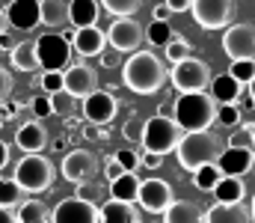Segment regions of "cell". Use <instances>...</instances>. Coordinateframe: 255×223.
Returning a JSON list of instances; mask_svg holds the SVG:
<instances>
[{"instance_id": "cell-9", "label": "cell", "mask_w": 255, "mask_h": 223, "mask_svg": "<svg viewBox=\"0 0 255 223\" xmlns=\"http://www.w3.org/2000/svg\"><path fill=\"white\" fill-rule=\"evenodd\" d=\"M190 12L202 30H223L235 15V0H193Z\"/></svg>"}, {"instance_id": "cell-40", "label": "cell", "mask_w": 255, "mask_h": 223, "mask_svg": "<svg viewBox=\"0 0 255 223\" xmlns=\"http://www.w3.org/2000/svg\"><path fill=\"white\" fill-rule=\"evenodd\" d=\"M116 161L122 164L125 173H136V170H139V155H136L133 149H119V152H116Z\"/></svg>"}, {"instance_id": "cell-1", "label": "cell", "mask_w": 255, "mask_h": 223, "mask_svg": "<svg viewBox=\"0 0 255 223\" xmlns=\"http://www.w3.org/2000/svg\"><path fill=\"white\" fill-rule=\"evenodd\" d=\"M169 80V72L151 51H133L122 63V83L136 95H154Z\"/></svg>"}, {"instance_id": "cell-21", "label": "cell", "mask_w": 255, "mask_h": 223, "mask_svg": "<svg viewBox=\"0 0 255 223\" xmlns=\"http://www.w3.org/2000/svg\"><path fill=\"white\" fill-rule=\"evenodd\" d=\"M98 223H139V209L133 203L107 200L98 209Z\"/></svg>"}, {"instance_id": "cell-10", "label": "cell", "mask_w": 255, "mask_h": 223, "mask_svg": "<svg viewBox=\"0 0 255 223\" xmlns=\"http://www.w3.org/2000/svg\"><path fill=\"white\" fill-rule=\"evenodd\" d=\"M142 39H145V30H142V24H139L133 15H128V18H116V21L110 24V30H107V42H110V48H116V51H122V54H133V51H139Z\"/></svg>"}, {"instance_id": "cell-34", "label": "cell", "mask_w": 255, "mask_h": 223, "mask_svg": "<svg viewBox=\"0 0 255 223\" xmlns=\"http://www.w3.org/2000/svg\"><path fill=\"white\" fill-rule=\"evenodd\" d=\"M101 6H104V12H110L113 18H128V15H133V12L142 6V0H101Z\"/></svg>"}, {"instance_id": "cell-49", "label": "cell", "mask_w": 255, "mask_h": 223, "mask_svg": "<svg viewBox=\"0 0 255 223\" xmlns=\"http://www.w3.org/2000/svg\"><path fill=\"white\" fill-rule=\"evenodd\" d=\"M163 3H166V6H169V12L175 15V12H187L193 0H163Z\"/></svg>"}, {"instance_id": "cell-52", "label": "cell", "mask_w": 255, "mask_h": 223, "mask_svg": "<svg viewBox=\"0 0 255 223\" xmlns=\"http://www.w3.org/2000/svg\"><path fill=\"white\" fill-rule=\"evenodd\" d=\"M6 164H9V146H6V143L0 140V170H3Z\"/></svg>"}, {"instance_id": "cell-57", "label": "cell", "mask_w": 255, "mask_h": 223, "mask_svg": "<svg viewBox=\"0 0 255 223\" xmlns=\"http://www.w3.org/2000/svg\"><path fill=\"white\" fill-rule=\"evenodd\" d=\"M0 128H3V119H0Z\"/></svg>"}, {"instance_id": "cell-54", "label": "cell", "mask_w": 255, "mask_h": 223, "mask_svg": "<svg viewBox=\"0 0 255 223\" xmlns=\"http://www.w3.org/2000/svg\"><path fill=\"white\" fill-rule=\"evenodd\" d=\"M9 27V18H6V9H0V33H6Z\"/></svg>"}, {"instance_id": "cell-26", "label": "cell", "mask_w": 255, "mask_h": 223, "mask_svg": "<svg viewBox=\"0 0 255 223\" xmlns=\"http://www.w3.org/2000/svg\"><path fill=\"white\" fill-rule=\"evenodd\" d=\"M163 223H202V212L190 200H172V206L163 212Z\"/></svg>"}, {"instance_id": "cell-13", "label": "cell", "mask_w": 255, "mask_h": 223, "mask_svg": "<svg viewBox=\"0 0 255 223\" xmlns=\"http://www.w3.org/2000/svg\"><path fill=\"white\" fill-rule=\"evenodd\" d=\"M116 110H119V104L110 89H95L92 95L83 98V119L89 125H110L116 119Z\"/></svg>"}, {"instance_id": "cell-31", "label": "cell", "mask_w": 255, "mask_h": 223, "mask_svg": "<svg viewBox=\"0 0 255 223\" xmlns=\"http://www.w3.org/2000/svg\"><path fill=\"white\" fill-rule=\"evenodd\" d=\"M172 36H175V33H172V24H169V21H151L148 30H145V39H148L151 48H166Z\"/></svg>"}, {"instance_id": "cell-12", "label": "cell", "mask_w": 255, "mask_h": 223, "mask_svg": "<svg viewBox=\"0 0 255 223\" xmlns=\"http://www.w3.org/2000/svg\"><path fill=\"white\" fill-rule=\"evenodd\" d=\"M172 200L175 197H172L169 182H163V179H145V182H139V191H136L139 209H145L151 215H163L172 206Z\"/></svg>"}, {"instance_id": "cell-46", "label": "cell", "mask_w": 255, "mask_h": 223, "mask_svg": "<svg viewBox=\"0 0 255 223\" xmlns=\"http://www.w3.org/2000/svg\"><path fill=\"white\" fill-rule=\"evenodd\" d=\"M139 167H145V170H157V167H163V155H157V152H145V155H139Z\"/></svg>"}, {"instance_id": "cell-4", "label": "cell", "mask_w": 255, "mask_h": 223, "mask_svg": "<svg viewBox=\"0 0 255 223\" xmlns=\"http://www.w3.org/2000/svg\"><path fill=\"white\" fill-rule=\"evenodd\" d=\"M54 176H57V167L51 158H45L42 152L36 155H24L18 164H15V182L21 185L24 194H42L54 185Z\"/></svg>"}, {"instance_id": "cell-23", "label": "cell", "mask_w": 255, "mask_h": 223, "mask_svg": "<svg viewBox=\"0 0 255 223\" xmlns=\"http://www.w3.org/2000/svg\"><path fill=\"white\" fill-rule=\"evenodd\" d=\"M101 15L98 0H68V24L77 27H92Z\"/></svg>"}, {"instance_id": "cell-35", "label": "cell", "mask_w": 255, "mask_h": 223, "mask_svg": "<svg viewBox=\"0 0 255 223\" xmlns=\"http://www.w3.org/2000/svg\"><path fill=\"white\" fill-rule=\"evenodd\" d=\"M187 57H190V42H187L184 36H172L169 45H166V60L175 66V63H181V60H187Z\"/></svg>"}, {"instance_id": "cell-6", "label": "cell", "mask_w": 255, "mask_h": 223, "mask_svg": "<svg viewBox=\"0 0 255 223\" xmlns=\"http://www.w3.org/2000/svg\"><path fill=\"white\" fill-rule=\"evenodd\" d=\"M36 57L42 72H63L71 60V42L63 33H45L36 39Z\"/></svg>"}, {"instance_id": "cell-39", "label": "cell", "mask_w": 255, "mask_h": 223, "mask_svg": "<svg viewBox=\"0 0 255 223\" xmlns=\"http://www.w3.org/2000/svg\"><path fill=\"white\" fill-rule=\"evenodd\" d=\"M39 86H42V92H48V95L60 92V89H63V72H45L39 77Z\"/></svg>"}, {"instance_id": "cell-58", "label": "cell", "mask_w": 255, "mask_h": 223, "mask_svg": "<svg viewBox=\"0 0 255 223\" xmlns=\"http://www.w3.org/2000/svg\"><path fill=\"white\" fill-rule=\"evenodd\" d=\"M253 170H255V167H253Z\"/></svg>"}, {"instance_id": "cell-5", "label": "cell", "mask_w": 255, "mask_h": 223, "mask_svg": "<svg viewBox=\"0 0 255 223\" xmlns=\"http://www.w3.org/2000/svg\"><path fill=\"white\" fill-rule=\"evenodd\" d=\"M181 128L172 116L154 113L151 119H145V131H142V146L145 152H157V155H169L181 143Z\"/></svg>"}, {"instance_id": "cell-42", "label": "cell", "mask_w": 255, "mask_h": 223, "mask_svg": "<svg viewBox=\"0 0 255 223\" xmlns=\"http://www.w3.org/2000/svg\"><path fill=\"white\" fill-rule=\"evenodd\" d=\"M15 89V80H12V72L6 66H0V101H6Z\"/></svg>"}, {"instance_id": "cell-7", "label": "cell", "mask_w": 255, "mask_h": 223, "mask_svg": "<svg viewBox=\"0 0 255 223\" xmlns=\"http://www.w3.org/2000/svg\"><path fill=\"white\" fill-rule=\"evenodd\" d=\"M169 83L178 89V92H199L211 83V66L205 60H196V57H187L181 63L172 66L169 72Z\"/></svg>"}, {"instance_id": "cell-8", "label": "cell", "mask_w": 255, "mask_h": 223, "mask_svg": "<svg viewBox=\"0 0 255 223\" xmlns=\"http://www.w3.org/2000/svg\"><path fill=\"white\" fill-rule=\"evenodd\" d=\"M101 170V161L89 152V149H71L60 164V173H63L65 182H74V185H86L98 176Z\"/></svg>"}, {"instance_id": "cell-51", "label": "cell", "mask_w": 255, "mask_h": 223, "mask_svg": "<svg viewBox=\"0 0 255 223\" xmlns=\"http://www.w3.org/2000/svg\"><path fill=\"white\" fill-rule=\"evenodd\" d=\"M15 48V39L9 33H0V51H12Z\"/></svg>"}, {"instance_id": "cell-24", "label": "cell", "mask_w": 255, "mask_h": 223, "mask_svg": "<svg viewBox=\"0 0 255 223\" xmlns=\"http://www.w3.org/2000/svg\"><path fill=\"white\" fill-rule=\"evenodd\" d=\"M211 194L217 197V203H244V197H247L244 176H223Z\"/></svg>"}, {"instance_id": "cell-28", "label": "cell", "mask_w": 255, "mask_h": 223, "mask_svg": "<svg viewBox=\"0 0 255 223\" xmlns=\"http://www.w3.org/2000/svg\"><path fill=\"white\" fill-rule=\"evenodd\" d=\"M136 191H139V179H136V173H122L119 179L110 182V200L136 203Z\"/></svg>"}, {"instance_id": "cell-38", "label": "cell", "mask_w": 255, "mask_h": 223, "mask_svg": "<svg viewBox=\"0 0 255 223\" xmlns=\"http://www.w3.org/2000/svg\"><path fill=\"white\" fill-rule=\"evenodd\" d=\"M142 131H145V119L130 116L125 122V128H122V137H125L128 143H142Z\"/></svg>"}, {"instance_id": "cell-3", "label": "cell", "mask_w": 255, "mask_h": 223, "mask_svg": "<svg viewBox=\"0 0 255 223\" xmlns=\"http://www.w3.org/2000/svg\"><path fill=\"white\" fill-rule=\"evenodd\" d=\"M223 152V140L208 128V131H184L181 134V143L175 146V158H178V167L196 173L199 167L205 164H214Z\"/></svg>"}, {"instance_id": "cell-27", "label": "cell", "mask_w": 255, "mask_h": 223, "mask_svg": "<svg viewBox=\"0 0 255 223\" xmlns=\"http://www.w3.org/2000/svg\"><path fill=\"white\" fill-rule=\"evenodd\" d=\"M39 21L45 27L68 24V0H39Z\"/></svg>"}, {"instance_id": "cell-18", "label": "cell", "mask_w": 255, "mask_h": 223, "mask_svg": "<svg viewBox=\"0 0 255 223\" xmlns=\"http://www.w3.org/2000/svg\"><path fill=\"white\" fill-rule=\"evenodd\" d=\"M71 45L80 57H98L104 48H107V30L101 27H77L74 36H71Z\"/></svg>"}, {"instance_id": "cell-22", "label": "cell", "mask_w": 255, "mask_h": 223, "mask_svg": "<svg viewBox=\"0 0 255 223\" xmlns=\"http://www.w3.org/2000/svg\"><path fill=\"white\" fill-rule=\"evenodd\" d=\"M241 95H244V83H238L229 72L211 77V98L217 104H238Z\"/></svg>"}, {"instance_id": "cell-43", "label": "cell", "mask_w": 255, "mask_h": 223, "mask_svg": "<svg viewBox=\"0 0 255 223\" xmlns=\"http://www.w3.org/2000/svg\"><path fill=\"white\" fill-rule=\"evenodd\" d=\"M229 146H244V149H255L253 146V134H250V128H238L232 137H229Z\"/></svg>"}, {"instance_id": "cell-16", "label": "cell", "mask_w": 255, "mask_h": 223, "mask_svg": "<svg viewBox=\"0 0 255 223\" xmlns=\"http://www.w3.org/2000/svg\"><path fill=\"white\" fill-rule=\"evenodd\" d=\"M217 167L223 170V176H247L255 167V149H244V146H229L220 152Z\"/></svg>"}, {"instance_id": "cell-25", "label": "cell", "mask_w": 255, "mask_h": 223, "mask_svg": "<svg viewBox=\"0 0 255 223\" xmlns=\"http://www.w3.org/2000/svg\"><path fill=\"white\" fill-rule=\"evenodd\" d=\"M9 63L18 72H39V57H36V42H15L9 51Z\"/></svg>"}, {"instance_id": "cell-50", "label": "cell", "mask_w": 255, "mask_h": 223, "mask_svg": "<svg viewBox=\"0 0 255 223\" xmlns=\"http://www.w3.org/2000/svg\"><path fill=\"white\" fill-rule=\"evenodd\" d=\"M0 223H18V212H15V209L0 206Z\"/></svg>"}, {"instance_id": "cell-30", "label": "cell", "mask_w": 255, "mask_h": 223, "mask_svg": "<svg viewBox=\"0 0 255 223\" xmlns=\"http://www.w3.org/2000/svg\"><path fill=\"white\" fill-rule=\"evenodd\" d=\"M220 179H223V170L217 167V161H214V164H205V167H199V170L193 173V185H196L199 191H205V194H211Z\"/></svg>"}, {"instance_id": "cell-37", "label": "cell", "mask_w": 255, "mask_h": 223, "mask_svg": "<svg viewBox=\"0 0 255 223\" xmlns=\"http://www.w3.org/2000/svg\"><path fill=\"white\" fill-rule=\"evenodd\" d=\"M217 122L226 128H238L241 125V107L238 104H217Z\"/></svg>"}, {"instance_id": "cell-44", "label": "cell", "mask_w": 255, "mask_h": 223, "mask_svg": "<svg viewBox=\"0 0 255 223\" xmlns=\"http://www.w3.org/2000/svg\"><path fill=\"white\" fill-rule=\"evenodd\" d=\"M101 170H104V179H107V182H113V179H119V176L125 173L122 164L116 161V155H113V158H104V167H101Z\"/></svg>"}, {"instance_id": "cell-33", "label": "cell", "mask_w": 255, "mask_h": 223, "mask_svg": "<svg viewBox=\"0 0 255 223\" xmlns=\"http://www.w3.org/2000/svg\"><path fill=\"white\" fill-rule=\"evenodd\" d=\"M74 107H77V98H74V95H68L65 89H60V92H54V95H51V110H54L57 116L71 119V116H74Z\"/></svg>"}, {"instance_id": "cell-32", "label": "cell", "mask_w": 255, "mask_h": 223, "mask_svg": "<svg viewBox=\"0 0 255 223\" xmlns=\"http://www.w3.org/2000/svg\"><path fill=\"white\" fill-rule=\"evenodd\" d=\"M24 191H21V185L15 182V179H0V206H6V209H18L21 203H24Z\"/></svg>"}, {"instance_id": "cell-15", "label": "cell", "mask_w": 255, "mask_h": 223, "mask_svg": "<svg viewBox=\"0 0 255 223\" xmlns=\"http://www.w3.org/2000/svg\"><path fill=\"white\" fill-rule=\"evenodd\" d=\"M63 89L74 98H86L98 89V72L92 66H83V63L68 66L63 72Z\"/></svg>"}, {"instance_id": "cell-55", "label": "cell", "mask_w": 255, "mask_h": 223, "mask_svg": "<svg viewBox=\"0 0 255 223\" xmlns=\"http://www.w3.org/2000/svg\"><path fill=\"white\" fill-rule=\"evenodd\" d=\"M247 128H250V134H253V146H255V122L253 125H247Z\"/></svg>"}, {"instance_id": "cell-17", "label": "cell", "mask_w": 255, "mask_h": 223, "mask_svg": "<svg viewBox=\"0 0 255 223\" xmlns=\"http://www.w3.org/2000/svg\"><path fill=\"white\" fill-rule=\"evenodd\" d=\"M6 18H9V24L18 27L21 33L36 30V27L42 24V21H39V0H9Z\"/></svg>"}, {"instance_id": "cell-56", "label": "cell", "mask_w": 255, "mask_h": 223, "mask_svg": "<svg viewBox=\"0 0 255 223\" xmlns=\"http://www.w3.org/2000/svg\"><path fill=\"white\" fill-rule=\"evenodd\" d=\"M250 215H253V221H255V197H253V209H250Z\"/></svg>"}, {"instance_id": "cell-20", "label": "cell", "mask_w": 255, "mask_h": 223, "mask_svg": "<svg viewBox=\"0 0 255 223\" xmlns=\"http://www.w3.org/2000/svg\"><path fill=\"white\" fill-rule=\"evenodd\" d=\"M202 223H253V215L244 203H214L202 215Z\"/></svg>"}, {"instance_id": "cell-29", "label": "cell", "mask_w": 255, "mask_h": 223, "mask_svg": "<svg viewBox=\"0 0 255 223\" xmlns=\"http://www.w3.org/2000/svg\"><path fill=\"white\" fill-rule=\"evenodd\" d=\"M51 212L42 200H24L18 206V223H48Z\"/></svg>"}, {"instance_id": "cell-48", "label": "cell", "mask_w": 255, "mask_h": 223, "mask_svg": "<svg viewBox=\"0 0 255 223\" xmlns=\"http://www.w3.org/2000/svg\"><path fill=\"white\" fill-rule=\"evenodd\" d=\"M169 15H172V12H169L166 3H157V6L151 9V21H169Z\"/></svg>"}, {"instance_id": "cell-2", "label": "cell", "mask_w": 255, "mask_h": 223, "mask_svg": "<svg viewBox=\"0 0 255 223\" xmlns=\"http://www.w3.org/2000/svg\"><path fill=\"white\" fill-rule=\"evenodd\" d=\"M172 119L181 131H208L217 122V101L208 89L178 92V98L172 101Z\"/></svg>"}, {"instance_id": "cell-36", "label": "cell", "mask_w": 255, "mask_h": 223, "mask_svg": "<svg viewBox=\"0 0 255 223\" xmlns=\"http://www.w3.org/2000/svg\"><path fill=\"white\" fill-rule=\"evenodd\" d=\"M229 74H232L238 83H244V86H247V83L255 77V57H253V60H232Z\"/></svg>"}, {"instance_id": "cell-11", "label": "cell", "mask_w": 255, "mask_h": 223, "mask_svg": "<svg viewBox=\"0 0 255 223\" xmlns=\"http://www.w3.org/2000/svg\"><path fill=\"white\" fill-rule=\"evenodd\" d=\"M51 223H98V206L86 197L60 200L51 212Z\"/></svg>"}, {"instance_id": "cell-19", "label": "cell", "mask_w": 255, "mask_h": 223, "mask_svg": "<svg viewBox=\"0 0 255 223\" xmlns=\"http://www.w3.org/2000/svg\"><path fill=\"white\" fill-rule=\"evenodd\" d=\"M48 143H51V137H48V128H45L39 119H33V122H24V125L18 128V134H15V146L21 149L24 155H36V152H42Z\"/></svg>"}, {"instance_id": "cell-14", "label": "cell", "mask_w": 255, "mask_h": 223, "mask_svg": "<svg viewBox=\"0 0 255 223\" xmlns=\"http://www.w3.org/2000/svg\"><path fill=\"white\" fill-rule=\"evenodd\" d=\"M223 51L229 60H253L255 57V30L250 24H235L223 33Z\"/></svg>"}, {"instance_id": "cell-41", "label": "cell", "mask_w": 255, "mask_h": 223, "mask_svg": "<svg viewBox=\"0 0 255 223\" xmlns=\"http://www.w3.org/2000/svg\"><path fill=\"white\" fill-rule=\"evenodd\" d=\"M30 107H33L36 119H45V116L54 113V110H51V95H48V92H45V95H36V98L30 101Z\"/></svg>"}, {"instance_id": "cell-45", "label": "cell", "mask_w": 255, "mask_h": 223, "mask_svg": "<svg viewBox=\"0 0 255 223\" xmlns=\"http://www.w3.org/2000/svg\"><path fill=\"white\" fill-rule=\"evenodd\" d=\"M98 60H101V66L113 69V66H119V63H122V51H116V48H104V51L98 54Z\"/></svg>"}, {"instance_id": "cell-47", "label": "cell", "mask_w": 255, "mask_h": 223, "mask_svg": "<svg viewBox=\"0 0 255 223\" xmlns=\"http://www.w3.org/2000/svg\"><path fill=\"white\" fill-rule=\"evenodd\" d=\"M18 113H21V104H18V101H9V98L0 101V119H3V122L12 119V116H18Z\"/></svg>"}, {"instance_id": "cell-53", "label": "cell", "mask_w": 255, "mask_h": 223, "mask_svg": "<svg viewBox=\"0 0 255 223\" xmlns=\"http://www.w3.org/2000/svg\"><path fill=\"white\" fill-rule=\"evenodd\" d=\"M247 95H250V104H255V77L247 83Z\"/></svg>"}]
</instances>
